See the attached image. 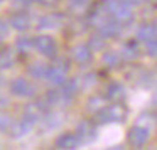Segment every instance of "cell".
Instances as JSON below:
<instances>
[{
  "label": "cell",
  "mask_w": 157,
  "mask_h": 150,
  "mask_svg": "<svg viewBox=\"0 0 157 150\" xmlns=\"http://www.w3.org/2000/svg\"><path fill=\"white\" fill-rule=\"evenodd\" d=\"M101 4L110 17L115 19L117 22H120L122 25H127L133 21L132 5L127 0H103Z\"/></svg>",
  "instance_id": "6da1fadb"
},
{
  "label": "cell",
  "mask_w": 157,
  "mask_h": 150,
  "mask_svg": "<svg viewBox=\"0 0 157 150\" xmlns=\"http://www.w3.org/2000/svg\"><path fill=\"white\" fill-rule=\"evenodd\" d=\"M96 118L100 123H122L127 118V108L120 101L112 103L96 113Z\"/></svg>",
  "instance_id": "7a4b0ae2"
},
{
  "label": "cell",
  "mask_w": 157,
  "mask_h": 150,
  "mask_svg": "<svg viewBox=\"0 0 157 150\" xmlns=\"http://www.w3.org/2000/svg\"><path fill=\"white\" fill-rule=\"evenodd\" d=\"M68 71H69V66L66 62V59H58V61H54V64L49 66L46 79L52 86H59L68 79Z\"/></svg>",
  "instance_id": "3957f363"
},
{
  "label": "cell",
  "mask_w": 157,
  "mask_h": 150,
  "mask_svg": "<svg viewBox=\"0 0 157 150\" xmlns=\"http://www.w3.org/2000/svg\"><path fill=\"white\" fill-rule=\"evenodd\" d=\"M34 49L46 58H54L56 52H58V44L51 36L41 34L37 37H34Z\"/></svg>",
  "instance_id": "277c9868"
},
{
  "label": "cell",
  "mask_w": 157,
  "mask_h": 150,
  "mask_svg": "<svg viewBox=\"0 0 157 150\" xmlns=\"http://www.w3.org/2000/svg\"><path fill=\"white\" fill-rule=\"evenodd\" d=\"M149 132H150V128H147V126H144V125H133L132 128L128 130V135H127L128 145L133 147V148L144 147L147 143V140H149Z\"/></svg>",
  "instance_id": "5b68a950"
},
{
  "label": "cell",
  "mask_w": 157,
  "mask_h": 150,
  "mask_svg": "<svg viewBox=\"0 0 157 150\" xmlns=\"http://www.w3.org/2000/svg\"><path fill=\"white\" fill-rule=\"evenodd\" d=\"M10 93L19 98H32L36 95V86L25 78H17L10 84Z\"/></svg>",
  "instance_id": "8992f818"
},
{
  "label": "cell",
  "mask_w": 157,
  "mask_h": 150,
  "mask_svg": "<svg viewBox=\"0 0 157 150\" xmlns=\"http://www.w3.org/2000/svg\"><path fill=\"white\" fill-rule=\"evenodd\" d=\"M71 59L76 64H90L93 59V49L88 44H76L71 47Z\"/></svg>",
  "instance_id": "52a82bcc"
},
{
  "label": "cell",
  "mask_w": 157,
  "mask_h": 150,
  "mask_svg": "<svg viewBox=\"0 0 157 150\" xmlns=\"http://www.w3.org/2000/svg\"><path fill=\"white\" fill-rule=\"evenodd\" d=\"M46 113V105L42 101H32L29 103V105H25L24 108V116L22 118H25L27 122H31L32 125L37 122H41V118L44 116Z\"/></svg>",
  "instance_id": "ba28073f"
},
{
  "label": "cell",
  "mask_w": 157,
  "mask_h": 150,
  "mask_svg": "<svg viewBox=\"0 0 157 150\" xmlns=\"http://www.w3.org/2000/svg\"><path fill=\"white\" fill-rule=\"evenodd\" d=\"M122 27L123 25L120 24V22H117L115 19L108 17L103 24H100L98 27H96V31L101 36H105L106 39H112V37H118V36L122 34Z\"/></svg>",
  "instance_id": "9c48e42d"
},
{
  "label": "cell",
  "mask_w": 157,
  "mask_h": 150,
  "mask_svg": "<svg viewBox=\"0 0 157 150\" xmlns=\"http://www.w3.org/2000/svg\"><path fill=\"white\" fill-rule=\"evenodd\" d=\"M76 135H78V138L81 140V142H85V143L91 142V140L96 137V126H95V123L88 122V120L81 122L78 126H76Z\"/></svg>",
  "instance_id": "30bf717a"
},
{
  "label": "cell",
  "mask_w": 157,
  "mask_h": 150,
  "mask_svg": "<svg viewBox=\"0 0 157 150\" xmlns=\"http://www.w3.org/2000/svg\"><path fill=\"white\" fill-rule=\"evenodd\" d=\"M81 140L78 138L76 133H63L56 138V147L61 150H75L79 147Z\"/></svg>",
  "instance_id": "8fae6325"
},
{
  "label": "cell",
  "mask_w": 157,
  "mask_h": 150,
  "mask_svg": "<svg viewBox=\"0 0 157 150\" xmlns=\"http://www.w3.org/2000/svg\"><path fill=\"white\" fill-rule=\"evenodd\" d=\"M63 123V115L58 111H46L41 118V126L44 130H56Z\"/></svg>",
  "instance_id": "7c38bea8"
},
{
  "label": "cell",
  "mask_w": 157,
  "mask_h": 150,
  "mask_svg": "<svg viewBox=\"0 0 157 150\" xmlns=\"http://www.w3.org/2000/svg\"><path fill=\"white\" fill-rule=\"evenodd\" d=\"M10 25L19 32H24L31 27V15L27 12H15L10 17Z\"/></svg>",
  "instance_id": "4fadbf2b"
},
{
  "label": "cell",
  "mask_w": 157,
  "mask_h": 150,
  "mask_svg": "<svg viewBox=\"0 0 157 150\" xmlns=\"http://www.w3.org/2000/svg\"><path fill=\"white\" fill-rule=\"evenodd\" d=\"M105 98L110 99L112 103L123 101L125 99V88L120 83H110L105 89Z\"/></svg>",
  "instance_id": "5bb4252c"
},
{
  "label": "cell",
  "mask_w": 157,
  "mask_h": 150,
  "mask_svg": "<svg viewBox=\"0 0 157 150\" xmlns=\"http://www.w3.org/2000/svg\"><path fill=\"white\" fill-rule=\"evenodd\" d=\"M157 37V25L155 24H142L137 29L135 39L139 42H149Z\"/></svg>",
  "instance_id": "9a60e30c"
},
{
  "label": "cell",
  "mask_w": 157,
  "mask_h": 150,
  "mask_svg": "<svg viewBox=\"0 0 157 150\" xmlns=\"http://www.w3.org/2000/svg\"><path fill=\"white\" fill-rule=\"evenodd\" d=\"M120 56L125 61H135L140 56V47H139V41H128L122 46V51H120Z\"/></svg>",
  "instance_id": "2e32d148"
},
{
  "label": "cell",
  "mask_w": 157,
  "mask_h": 150,
  "mask_svg": "<svg viewBox=\"0 0 157 150\" xmlns=\"http://www.w3.org/2000/svg\"><path fill=\"white\" fill-rule=\"evenodd\" d=\"M31 130H32V123L27 122L25 118H22V120H17V122L14 120V125H12V128L9 133H10L14 138H22V137H25Z\"/></svg>",
  "instance_id": "e0dca14e"
},
{
  "label": "cell",
  "mask_w": 157,
  "mask_h": 150,
  "mask_svg": "<svg viewBox=\"0 0 157 150\" xmlns=\"http://www.w3.org/2000/svg\"><path fill=\"white\" fill-rule=\"evenodd\" d=\"M17 54L12 47H4L0 49V69H10L15 66Z\"/></svg>",
  "instance_id": "ac0fdd59"
},
{
  "label": "cell",
  "mask_w": 157,
  "mask_h": 150,
  "mask_svg": "<svg viewBox=\"0 0 157 150\" xmlns=\"http://www.w3.org/2000/svg\"><path fill=\"white\" fill-rule=\"evenodd\" d=\"M61 24H63L61 15L48 14V15H44V17L39 19V25H37V27L42 29V31H52V29H58Z\"/></svg>",
  "instance_id": "d6986e66"
},
{
  "label": "cell",
  "mask_w": 157,
  "mask_h": 150,
  "mask_svg": "<svg viewBox=\"0 0 157 150\" xmlns=\"http://www.w3.org/2000/svg\"><path fill=\"white\" fill-rule=\"evenodd\" d=\"M91 9V0H68V10L75 15L88 14Z\"/></svg>",
  "instance_id": "ffe728a7"
},
{
  "label": "cell",
  "mask_w": 157,
  "mask_h": 150,
  "mask_svg": "<svg viewBox=\"0 0 157 150\" xmlns=\"http://www.w3.org/2000/svg\"><path fill=\"white\" fill-rule=\"evenodd\" d=\"M106 106V98L105 96H91V98L86 101V110H88L90 113H98L101 111L103 108Z\"/></svg>",
  "instance_id": "44dd1931"
},
{
  "label": "cell",
  "mask_w": 157,
  "mask_h": 150,
  "mask_svg": "<svg viewBox=\"0 0 157 150\" xmlns=\"http://www.w3.org/2000/svg\"><path fill=\"white\" fill-rule=\"evenodd\" d=\"M103 64L106 66V68H118L120 64H122V56H120V52H115V51H106L105 54H103L101 58Z\"/></svg>",
  "instance_id": "7402d4cb"
},
{
  "label": "cell",
  "mask_w": 157,
  "mask_h": 150,
  "mask_svg": "<svg viewBox=\"0 0 157 150\" xmlns=\"http://www.w3.org/2000/svg\"><path fill=\"white\" fill-rule=\"evenodd\" d=\"M32 49H34V39L32 37H19L15 42V51L24 56L31 54Z\"/></svg>",
  "instance_id": "603a6c76"
},
{
  "label": "cell",
  "mask_w": 157,
  "mask_h": 150,
  "mask_svg": "<svg viewBox=\"0 0 157 150\" xmlns=\"http://www.w3.org/2000/svg\"><path fill=\"white\" fill-rule=\"evenodd\" d=\"M49 66L44 64V62H32L29 66V74L36 79H46V74H48Z\"/></svg>",
  "instance_id": "cb8c5ba5"
},
{
  "label": "cell",
  "mask_w": 157,
  "mask_h": 150,
  "mask_svg": "<svg viewBox=\"0 0 157 150\" xmlns=\"http://www.w3.org/2000/svg\"><path fill=\"white\" fill-rule=\"evenodd\" d=\"M96 81H98V76H96L95 73H86V74H83L81 78L78 79L79 89H91L93 86L96 84Z\"/></svg>",
  "instance_id": "d4e9b609"
},
{
  "label": "cell",
  "mask_w": 157,
  "mask_h": 150,
  "mask_svg": "<svg viewBox=\"0 0 157 150\" xmlns=\"http://www.w3.org/2000/svg\"><path fill=\"white\" fill-rule=\"evenodd\" d=\"M105 39H106L105 36H101L100 32H96L95 36H91V37H90L88 46L93 49V51H101V49H105V44H106Z\"/></svg>",
  "instance_id": "484cf974"
},
{
  "label": "cell",
  "mask_w": 157,
  "mask_h": 150,
  "mask_svg": "<svg viewBox=\"0 0 157 150\" xmlns=\"http://www.w3.org/2000/svg\"><path fill=\"white\" fill-rule=\"evenodd\" d=\"M12 125H14V120H12V116L9 113H0V132L9 133Z\"/></svg>",
  "instance_id": "4316f807"
},
{
  "label": "cell",
  "mask_w": 157,
  "mask_h": 150,
  "mask_svg": "<svg viewBox=\"0 0 157 150\" xmlns=\"http://www.w3.org/2000/svg\"><path fill=\"white\" fill-rule=\"evenodd\" d=\"M145 51L150 58H157V37L149 41V42H145Z\"/></svg>",
  "instance_id": "83f0119b"
},
{
  "label": "cell",
  "mask_w": 157,
  "mask_h": 150,
  "mask_svg": "<svg viewBox=\"0 0 157 150\" xmlns=\"http://www.w3.org/2000/svg\"><path fill=\"white\" fill-rule=\"evenodd\" d=\"M7 36H9V25H7V22H5V21L0 19V39L7 37Z\"/></svg>",
  "instance_id": "f1b7e54d"
},
{
  "label": "cell",
  "mask_w": 157,
  "mask_h": 150,
  "mask_svg": "<svg viewBox=\"0 0 157 150\" xmlns=\"http://www.w3.org/2000/svg\"><path fill=\"white\" fill-rule=\"evenodd\" d=\"M150 122H152V120H150L149 115H140L137 125H144V126H147V128H150Z\"/></svg>",
  "instance_id": "f546056e"
},
{
  "label": "cell",
  "mask_w": 157,
  "mask_h": 150,
  "mask_svg": "<svg viewBox=\"0 0 157 150\" xmlns=\"http://www.w3.org/2000/svg\"><path fill=\"white\" fill-rule=\"evenodd\" d=\"M37 2H41L44 7H54V5H58L61 0H37Z\"/></svg>",
  "instance_id": "4dcf8cb0"
},
{
  "label": "cell",
  "mask_w": 157,
  "mask_h": 150,
  "mask_svg": "<svg viewBox=\"0 0 157 150\" xmlns=\"http://www.w3.org/2000/svg\"><path fill=\"white\" fill-rule=\"evenodd\" d=\"M7 103H9V99L5 98V96H2V95H0V108H4V106H7Z\"/></svg>",
  "instance_id": "1f68e13d"
},
{
  "label": "cell",
  "mask_w": 157,
  "mask_h": 150,
  "mask_svg": "<svg viewBox=\"0 0 157 150\" xmlns=\"http://www.w3.org/2000/svg\"><path fill=\"white\" fill-rule=\"evenodd\" d=\"M17 2L22 5H31V4H34V2H37V0H17Z\"/></svg>",
  "instance_id": "d6a6232c"
},
{
  "label": "cell",
  "mask_w": 157,
  "mask_h": 150,
  "mask_svg": "<svg viewBox=\"0 0 157 150\" xmlns=\"http://www.w3.org/2000/svg\"><path fill=\"white\" fill-rule=\"evenodd\" d=\"M127 2H128L130 5H140V4H144L145 0H127Z\"/></svg>",
  "instance_id": "836d02e7"
},
{
  "label": "cell",
  "mask_w": 157,
  "mask_h": 150,
  "mask_svg": "<svg viewBox=\"0 0 157 150\" xmlns=\"http://www.w3.org/2000/svg\"><path fill=\"white\" fill-rule=\"evenodd\" d=\"M2 83H4V78H2V76H0V86H2Z\"/></svg>",
  "instance_id": "e575fe53"
}]
</instances>
